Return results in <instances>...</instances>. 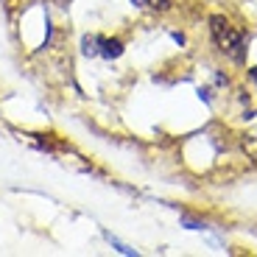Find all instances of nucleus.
Segmentation results:
<instances>
[{"label":"nucleus","mask_w":257,"mask_h":257,"mask_svg":"<svg viewBox=\"0 0 257 257\" xmlns=\"http://www.w3.org/2000/svg\"><path fill=\"white\" fill-rule=\"evenodd\" d=\"M210 23H212V37H215L218 48L226 53V56L235 59V62H240V59L246 56V39H243V34H240L235 26H229L224 17H212Z\"/></svg>","instance_id":"obj_1"},{"label":"nucleus","mask_w":257,"mask_h":257,"mask_svg":"<svg viewBox=\"0 0 257 257\" xmlns=\"http://www.w3.org/2000/svg\"><path fill=\"white\" fill-rule=\"evenodd\" d=\"M151 9H168V0H148Z\"/></svg>","instance_id":"obj_2"}]
</instances>
